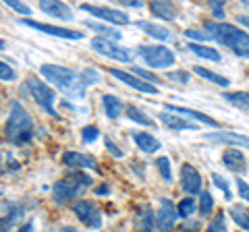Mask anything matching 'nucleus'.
Returning a JSON list of instances; mask_svg holds the SVG:
<instances>
[{"label":"nucleus","mask_w":249,"mask_h":232,"mask_svg":"<svg viewBox=\"0 0 249 232\" xmlns=\"http://www.w3.org/2000/svg\"><path fill=\"white\" fill-rule=\"evenodd\" d=\"M243 4H245V6H249V0H245V2H243Z\"/></svg>","instance_id":"6e6d98bb"},{"label":"nucleus","mask_w":249,"mask_h":232,"mask_svg":"<svg viewBox=\"0 0 249 232\" xmlns=\"http://www.w3.org/2000/svg\"><path fill=\"white\" fill-rule=\"evenodd\" d=\"M237 191H239V197H241V201H247L249 203V184L241 179V176H237Z\"/></svg>","instance_id":"c03bdc74"},{"label":"nucleus","mask_w":249,"mask_h":232,"mask_svg":"<svg viewBox=\"0 0 249 232\" xmlns=\"http://www.w3.org/2000/svg\"><path fill=\"white\" fill-rule=\"evenodd\" d=\"M197 203H199V215H201V218H208V215L212 214V210H214V197H212V193H210V191H201Z\"/></svg>","instance_id":"7c9ffc66"},{"label":"nucleus","mask_w":249,"mask_h":232,"mask_svg":"<svg viewBox=\"0 0 249 232\" xmlns=\"http://www.w3.org/2000/svg\"><path fill=\"white\" fill-rule=\"evenodd\" d=\"M178 220V214H177V207L170 199L162 197L160 199V210L156 214V228L160 232H170L175 228V224Z\"/></svg>","instance_id":"9d476101"},{"label":"nucleus","mask_w":249,"mask_h":232,"mask_svg":"<svg viewBox=\"0 0 249 232\" xmlns=\"http://www.w3.org/2000/svg\"><path fill=\"white\" fill-rule=\"evenodd\" d=\"M4 2H6V6H9V9L21 13L23 17H29V15H31V9H29V6H27V4H23V2H19V0H4Z\"/></svg>","instance_id":"79ce46f5"},{"label":"nucleus","mask_w":249,"mask_h":232,"mask_svg":"<svg viewBox=\"0 0 249 232\" xmlns=\"http://www.w3.org/2000/svg\"><path fill=\"white\" fill-rule=\"evenodd\" d=\"M73 212H75L77 218L85 224V226H89V228H100L102 226V212H100V207L93 203V201H89V199L75 201Z\"/></svg>","instance_id":"0eeeda50"},{"label":"nucleus","mask_w":249,"mask_h":232,"mask_svg":"<svg viewBox=\"0 0 249 232\" xmlns=\"http://www.w3.org/2000/svg\"><path fill=\"white\" fill-rule=\"evenodd\" d=\"M79 77H81V81H83L85 87H88V85H93V83H98V81H100V73L96 71V68H83V71L79 73Z\"/></svg>","instance_id":"c9c22d12"},{"label":"nucleus","mask_w":249,"mask_h":232,"mask_svg":"<svg viewBox=\"0 0 249 232\" xmlns=\"http://www.w3.org/2000/svg\"><path fill=\"white\" fill-rule=\"evenodd\" d=\"M156 168L160 170V174H162V179H164V181L173 179V172H170V160H168V158L160 156L158 160H156Z\"/></svg>","instance_id":"72a5a7b5"},{"label":"nucleus","mask_w":249,"mask_h":232,"mask_svg":"<svg viewBox=\"0 0 249 232\" xmlns=\"http://www.w3.org/2000/svg\"><path fill=\"white\" fill-rule=\"evenodd\" d=\"M91 48L98 54H102V56L114 58V60H119V63H131V60H133V52L129 48H123V46H119L112 40H108V37H100V35L93 37Z\"/></svg>","instance_id":"423d86ee"},{"label":"nucleus","mask_w":249,"mask_h":232,"mask_svg":"<svg viewBox=\"0 0 249 232\" xmlns=\"http://www.w3.org/2000/svg\"><path fill=\"white\" fill-rule=\"evenodd\" d=\"M2 48H6V42H4V40H0V50H2Z\"/></svg>","instance_id":"5fc2aeb1"},{"label":"nucleus","mask_w":249,"mask_h":232,"mask_svg":"<svg viewBox=\"0 0 249 232\" xmlns=\"http://www.w3.org/2000/svg\"><path fill=\"white\" fill-rule=\"evenodd\" d=\"M239 23H241V25H245V27L249 29V15H241V17H239Z\"/></svg>","instance_id":"3c124183"},{"label":"nucleus","mask_w":249,"mask_h":232,"mask_svg":"<svg viewBox=\"0 0 249 232\" xmlns=\"http://www.w3.org/2000/svg\"><path fill=\"white\" fill-rule=\"evenodd\" d=\"M210 9H212L214 19H224V2H220V0H212V2H210Z\"/></svg>","instance_id":"a18cd8bd"},{"label":"nucleus","mask_w":249,"mask_h":232,"mask_svg":"<svg viewBox=\"0 0 249 232\" xmlns=\"http://www.w3.org/2000/svg\"><path fill=\"white\" fill-rule=\"evenodd\" d=\"M212 182H214L216 187L224 193V197H227V199L231 201V189H229V182H227V179H222V176L218 174V172H214V174H212Z\"/></svg>","instance_id":"a19ab883"},{"label":"nucleus","mask_w":249,"mask_h":232,"mask_svg":"<svg viewBox=\"0 0 249 232\" xmlns=\"http://www.w3.org/2000/svg\"><path fill=\"white\" fill-rule=\"evenodd\" d=\"M17 79V73H15V68L11 65H6L0 60V81H15Z\"/></svg>","instance_id":"4c0bfd02"},{"label":"nucleus","mask_w":249,"mask_h":232,"mask_svg":"<svg viewBox=\"0 0 249 232\" xmlns=\"http://www.w3.org/2000/svg\"><path fill=\"white\" fill-rule=\"evenodd\" d=\"M110 75L114 77V79H119L123 83H127L129 87H133L137 91H143V94H158V87L152 83H145L143 79H139V77H135L131 71H121V68H110Z\"/></svg>","instance_id":"f8f14e48"},{"label":"nucleus","mask_w":249,"mask_h":232,"mask_svg":"<svg viewBox=\"0 0 249 232\" xmlns=\"http://www.w3.org/2000/svg\"><path fill=\"white\" fill-rule=\"evenodd\" d=\"M206 232H227V215H224V212L216 214V218H212V222L208 224Z\"/></svg>","instance_id":"473e14b6"},{"label":"nucleus","mask_w":249,"mask_h":232,"mask_svg":"<svg viewBox=\"0 0 249 232\" xmlns=\"http://www.w3.org/2000/svg\"><path fill=\"white\" fill-rule=\"evenodd\" d=\"M131 137H133V141L139 149H142L143 153H156L160 149V141L156 139L154 135L145 133V131H135V133H131Z\"/></svg>","instance_id":"aec40b11"},{"label":"nucleus","mask_w":249,"mask_h":232,"mask_svg":"<svg viewBox=\"0 0 249 232\" xmlns=\"http://www.w3.org/2000/svg\"><path fill=\"white\" fill-rule=\"evenodd\" d=\"M79 189H81L79 184H75L71 181H58V182H54V187H52V199L56 201L58 205H62L79 195Z\"/></svg>","instance_id":"2eb2a0df"},{"label":"nucleus","mask_w":249,"mask_h":232,"mask_svg":"<svg viewBox=\"0 0 249 232\" xmlns=\"http://www.w3.org/2000/svg\"><path fill=\"white\" fill-rule=\"evenodd\" d=\"M40 73L44 79H48L52 85H56L58 91H62L65 96L73 99H83L85 98V85L81 81L79 73H75L73 68L58 66V65H42Z\"/></svg>","instance_id":"f03ea898"},{"label":"nucleus","mask_w":249,"mask_h":232,"mask_svg":"<svg viewBox=\"0 0 249 232\" xmlns=\"http://www.w3.org/2000/svg\"><path fill=\"white\" fill-rule=\"evenodd\" d=\"M137 27L142 29V32H145L150 37H154V40L158 42H168L170 37H173V32H170L168 27H162L158 25V23H147V21H137Z\"/></svg>","instance_id":"412c9836"},{"label":"nucleus","mask_w":249,"mask_h":232,"mask_svg":"<svg viewBox=\"0 0 249 232\" xmlns=\"http://www.w3.org/2000/svg\"><path fill=\"white\" fill-rule=\"evenodd\" d=\"M19 23L27 27H34L37 32H42L46 35L52 37H62V40H83V33L77 29H69V27H58V25H50V23H40V21H31V19H19Z\"/></svg>","instance_id":"6e6552de"},{"label":"nucleus","mask_w":249,"mask_h":232,"mask_svg":"<svg viewBox=\"0 0 249 232\" xmlns=\"http://www.w3.org/2000/svg\"><path fill=\"white\" fill-rule=\"evenodd\" d=\"M222 98H224V102L249 112V91H227V94H222Z\"/></svg>","instance_id":"a878e982"},{"label":"nucleus","mask_w":249,"mask_h":232,"mask_svg":"<svg viewBox=\"0 0 249 232\" xmlns=\"http://www.w3.org/2000/svg\"><path fill=\"white\" fill-rule=\"evenodd\" d=\"M196 207H197V201L193 199V197H185L178 201V205H177V214H178V218H183V220H189L193 212H196Z\"/></svg>","instance_id":"c756f323"},{"label":"nucleus","mask_w":249,"mask_h":232,"mask_svg":"<svg viewBox=\"0 0 249 232\" xmlns=\"http://www.w3.org/2000/svg\"><path fill=\"white\" fill-rule=\"evenodd\" d=\"M0 102H2V99H0Z\"/></svg>","instance_id":"13d9d810"},{"label":"nucleus","mask_w":249,"mask_h":232,"mask_svg":"<svg viewBox=\"0 0 249 232\" xmlns=\"http://www.w3.org/2000/svg\"><path fill=\"white\" fill-rule=\"evenodd\" d=\"M124 6H142V2H137V0H127V2H123Z\"/></svg>","instance_id":"864d4df0"},{"label":"nucleus","mask_w":249,"mask_h":232,"mask_svg":"<svg viewBox=\"0 0 249 232\" xmlns=\"http://www.w3.org/2000/svg\"><path fill=\"white\" fill-rule=\"evenodd\" d=\"M150 11L158 19H164V21H173L177 17V6L173 2H166V0H154V2H150Z\"/></svg>","instance_id":"4be33fe9"},{"label":"nucleus","mask_w":249,"mask_h":232,"mask_svg":"<svg viewBox=\"0 0 249 232\" xmlns=\"http://www.w3.org/2000/svg\"><path fill=\"white\" fill-rule=\"evenodd\" d=\"M189 52H193L196 56L199 58H206V60H212V63H220L222 56L220 52H218L216 48H210V46H204V44H189Z\"/></svg>","instance_id":"393cba45"},{"label":"nucleus","mask_w":249,"mask_h":232,"mask_svg":"<svg viewBox=\"0 0 249 232\" xmlns=\"http://www.w3.org/2000/svg\"><path fill=\"white\" fill-rule=\"evenodd\" d=\"M67 176H69V179H73V181H75V184H79V187H89V184H93V182H91V176L83 174L81 170H75V172L71 170V172H69Z\"/></svg>","instance_id":"e433bc0d"},{"label":"nucleus","mask_w":249,"mask_h":232,"mask_svg":"<svg viewBox=\"0 0 249 232\" xmlns=\"http://www.w3.org/2000/svg\"><path fill=\"white\" fill-rule=\"evenodd\" d=\"M62 164L69 166V168H77V170H98V162L96 158L88 156V153H81V151H65L62 153Z\"/></svg>","instance_id":"4468645a"},{"label":"nucleus","mask_w":249,"mask_h":232,"mask_svg":"<svg viewBox=\"0 0 249 232\" xmlns=\"http://www.w3.org/2000/svg\"><path fill=\"white\" fill-rule=\"evenodd\" d=\"M191 68H193V73L201 77V79H208V81H212V83H216V85H220V87H229V85H231V81L227 79V77L218 75V73H214V71H208V68L199 66V65L191 66Z\"/></svg>","instance_id":"bb28decb"},{"label":"nucleus","mask_w":249,"mask_h":232,"mask_svg":"<svg viewBox=\"0 0 249 232\" xmlns=\"http://www.w3.org/2000/svg\"><path fill=\"white\" fill-rule=\"evenodd\" d=\"M201 184H204L201 182V174L189 164V162H185V164L181 166V187H183V191L189 197H193L196 193L204 191L201 189Z\"/></svg>","instance_id":"9b49d317"},{"label":"nucleus","mask_w":249,"mask_h":232,"mask_svg":"<svg viewBox=\"0 0 249 232\" xmlns=\"http://www.w3.org/2000/svg\"><path fill=\"white\" fill-rule=\"evenodd\" d=\"M0 166H2V156H0Z\"/></svg>","instance_id":"4d7b16f0"},{"label":"nucleus","mask_w":249,"mask_h":232,"mask_svg":"<svg viewBox=\"0 0 249 232\" xmlns=\"http://www.w3.org/2000/svg\"><path fill=\"white\" fill-rule=\"evenodd\" d=\"M98 137H100V129H98L96 125H88V127L81 129V139H83V143H93Z\"/></svg>","instance_id":"f704fd0d"},{"label":"nucleus","mask_w":249,"mask_h":232,"mask_svg":"<svg viewBox=\"0 0 249 232\" xmlns=\"http://www.w3.org/2000/svg\"><path fill=\"white\" fill-rule=\"evenodd\" d=\"M222 164L227 166L231 172H245V153L237 149V148H231L222 153Z\"/></svg>","instance_id":"6ab92c4d"},{"label":"nucleus","mask_w":249,"mask_h":232,"mask_svg":"<svg viewBox=\"0 0 249 232\" xmlns=\"http://www.w3.org/2000/svg\"><path fill=\"white\" fill-rule=\"evenodd\" d=\"M206 32L210 37L216 42H220L224 48H229L241 58H249V33H245L243 29H239L232 23H206Z\"/></svg>","instance_id":"f257e3e1"},{"label":"nucleus","mask_w":249,"mask_h":232,"mask_svg":"<svg viewBox=\"0 0 249 232\" xmlns=\"http://www.w3.org/2000/svg\"><path fill=\"white\" fill-rule=\"evenodd\" d=\"M85 25H88L91 32L100 33V37H108V40H112V42L121 40V33L116 32V29H112L110 25H102V23H96V21H85Z\"/></svg>","instance_id":"cd10ccee"},{"label":"nucleus","mask_w":249,"mask_h":232,"mask_svg":"<svg viewBox=\"0 0 249 232\" xmlns=\"http://www.w3.org/2000/svg\"><path fill=\"white\" fill-rule=\"evenodd\" d=\"M127 118H131L133 122H137V125H142V127H154L156 122L150 118V116H147L143 110H139L137 106H127Z\"/></svg>","instance_id":"c85d7f7f"},{"label":"nucleus","mask_w":249,"mask_h":232,"mask_svg":"<svg viewBox=\"0 0 249 232\" xmlns=\"http://www.w3.org/2000/svg\"><path fill=\"white\" fill-rule=\"evenodd\" d=\"M102 106H104V112L106 116L110 120H116V118H121V114L124 112V106L123 102L116 96H110V94H106L102 96Z\"/></svg>","instance_id":"b1692460"},{"label":"nucleus","mask_w":249,"mask_h":232,"mask_svg":"<svg viewBox=\"0 0 249 232\" xmlns=\"http://www.w3.org/2000/svg\"><path fill=\"white\" fill-rule=\"evenodd\" d=\"M93 193H96V195H108V193H110V187H108V184H102V187L93 189Z\"/></svg>","instance_id":"de8ad7c7"},{"label":"nucleus","mask_w":249,"mask_h":232,"mask_svg":"<svg viewBox=\"0 0 249 232\" xmlns=\"http://www.w3.org/2000/svg\"><path fill=\"white\" fill-rule=\"evenodd\" d=\"M139 56L143 58V63L152 68H168L175 65V52L160 44H143L139 46Z\"/></svg>","instance_id":"39448f33"},{"label":"nucleus","mask_w":249,"mask_h":232,"mask_svg":"<svg viewBox=\"0 0 249 232\" xmlns=\"http://www.w3.org/2000/svg\"><path fill=\"white\" fill-rule=\"evenodd\" d=\"M199 228V224L197 222H191V220H187L185 224H183V230L187 232V230H197Z\"/></svg>","instance_id":"09e8293b"},{"label":"nucleus","mask_w":249,"mask_h":232,"mask_svg":"<svg viewBox=\"0 0 249 232\" xmlns=\"http://www.w3.org/2000/svg\"><path fill=\"white\" fill-rule=\"evenodd\" d=\"M166 112H173V114H181V116H189V118H196L197 122H201V125H208V127H214L218 129L220 125H218V120L210 118L208 114L204 112H197V110H191V108H183V106H175V104H166Z\"/></svg>","instance_id":"a211bd4d"},{"label":"nucleus","mask_w":249,"mask_h":232,"mask_svg":"<svg viewBox=\"0 0 249 232\" xmlns=\"http://www.w3.org/2000/svg\"><path fill=\"white\" fill-rule=\"evenodd\" d=\"M185 35L189 37V40H193V44H199V42H206V40H212L210 37L208 32H199V29H187Z\"/></svg>","instance_id":"ea45409f"},{"label":"nucleus","mask_w":249,"mask_h":232,"mask_svg":"<svg viewBox=\"0 0 249 232\" xmlns=\"http://www.w3.org/2000/svg\"><path fill=\"white\" fill-rule=\"evenodd\" d=\"M58 232H79V230H77L75 226H60Z\"/></svg>","instance_id":"603ef678"},{"label":"nucleus","mask_w":249,"mask_h":232,"mask_svg":"<svg viewBox=\"0 0 249 232\" xmlns=\"http://www.w3.org/2000/svg\"><path fill=\"white\" fill-rule=\"evenodd\" d=\"M40 11L50 15L54 19H62V21H73V11L71 6L65 2H58V0H42L40 2Z\"/></svg>","instance_id":"dca6fc26"},{"label":"nucleus","mask_w":249,"mask_h":232,"mask_svg":"<svg viewBox=\"0 0 249 232\" xmlns=\"http://www.w3.org/2000/svg\"><path fill=\"white\" fill-rule=\"evenodd\" d=\"M160 122L162 125H166L168 129H173V131H196L197 129V125L193 120H187V118H183L181 114H173V112H160Z\"/></svg>","instance_id":"f3484780"},{"label":"nucleus","mask_w":249,"mask_h":232,"mask_svg":"<svg viewBox=\"0 0 249 232\" xmlns=\"http://www.w3.org/2000/svg\"><path fill=\"white\" fill-rule=\"evenodd\" d=\"M31 131H34V120H31L29 112L19 102H13L9 120H6V129H4L6 139L15 145H21L31 139Z\"/></svg>","instance_id":"7ed1b4c3"},{"label":"nucleus","mask_w":249,"mask_h":232,"mask_svg":"<svg viewBox=\"0 0 249 232\" xmlns=\"http://www.w3.org/2000/svg\"><path fill=\"white\" fill-rule=\"evenodd\" d=\"M208 141H216V143H224V145H235L241 149H249V137L247 135H239L232 131H216V133H208L206 135Z\"/></svg>","instance_id":"ddd939ff"},{"label":"nucleus","mask_w":249,"mask_h":232,"mask_svg":"<svg viewBox=\"0 0 249 232\" xmlns=\"http://www.w3.org/2000/svg\"><path fill=\"white\" fill-rule=\"evenodd\" d=\"M81 11L91 13L96 19L106 21L108 25H127L129 15L119 9H108V6H93V4H81Z\"/></svg>","instance_id":"1a4fd4ad"},{"label":"nucleus","mask_w":249,"mask_h":232,"mask_svg":"<svg viewBox=\"0 0 249 232\" xmlns=\"http://www.w3.org/2000/svg\"><path fill=\"white\" fill-rule=\"evenodd\" d=\"M131 73H133L135 77H139V79H143L145 83H152V85L158 83V77L152 75V73H147V71H143V68H139V66H131Z\"/></svg>","instance_id":"58836bf2"},{"label":"nucleus","mask_w":249,"mask_h":232,"mask_svg":"<svg viewBox=\"0 0 249 232\" xmlns=\"http://www.w3.org/2000/svg\"><path fill=\"white\" fill-rule=\"evenodd\" d=\"M25 87L29 91V96L34 98V102L40 106L42 110H46L52 116H56V110H54V99H56V94H54V89H50L37 75H29L27 77Z\"/></svg>","instance_id":"20e7f679"},{"label":"nucleus","mask_w":249,"mask_h":232,"mask_svg":"<svg viewBox=\"0 0 249 232\" xmlns=\"http://www.w3.org/2000/svg\"><path fill=\"white\" fill-rule=\"evenodd\" d=\"M17 232H36V228H34V222H27V224H23V226H21Z\"/></svg>","instance_id":"8fccbe9b"},{"label":"nucleus","mask_w":249,"mask_h":232,"mask_svg":"<svg viewBox=\"0 0 249 232\" xmlns=\"http://www.w3.org/2000/svg\"><path fill=\"white\" fill-rule=\"evenodd\" d=\"M137 228H139V232H156V214L152 212L150 205L139 207V214H137Z\"/></svg>","instance_id":"5701e85b"},{"label":"nucleus","mask_w":249,"mask_h":232,"mask_svg":"<svg viewBox=\"0 0 249 232\" xmlns=\"http://www.w3.org/2000/svg\"><path fill=\"white\" fill-rule=\"evenodd\" d=\"M229 214H231V218L235 220V224H237V226H241L243 230H247V232H249V214L243 210V207H239V205H232L231 210H229Z\"/></svg>","instance_id":"2f4dec72"},{"label":"nucleus","mask_w":249,"mask_h":232,"mask_svg":"<svg viewBox=\"0 0 249 232\" xmlns=\"http://www.w3.org/2000/svg\"><path fill=\"white\" fill-rule=\"evenodd\" d=\"M104 143H106V149H108V151H110V153H112V156H114V158H123V149H121V148H119V145H116V143L112 141V139H110V137H106V139H104Z\"/></svg>","instance_id":"49530a36"},{"label":"nucleus","mask_w":249,"mask_h":232,"mask_svg":"<svg viewBox=\"0 0 249 232\" xmlns=\"http://www.w3.org/2000/svg\"><path fill=\"white\" fill-rule=\"evenodd\" d=\"M166 77H168L170 81L181 83V85H187V83H189V73H187V71H170Z\"/></svg>","instance_id":"37998d69"}]
</instances>
